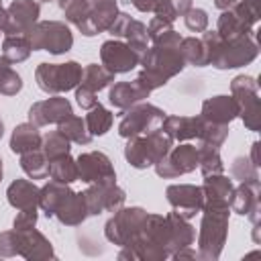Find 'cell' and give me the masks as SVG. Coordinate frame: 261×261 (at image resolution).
<instances>
[{"mask_svg":"<svg viewBox=\"0 0 261 261\" xmlns=\"http://www.w3.org/2000/svg\"><path fill=\"white\" fill-rule=\"evenodd\" d=\"M82 196L88 208V216H98L102 212H114L126 200L124 190L118 188L116 184H90V188L84 190Z\"/></svg>","mask_w":261,"mask_h":261,"instance_id":"cell-11","label":"cell"},{"mask_svg":"<svg viewBox=\"0 0 261 261\" xmlns=\"http://www.w3.org/2000/svg\"><path fill=\"white\" fill-rule=\"evenodd\" d=\"M190 8H192V0H161L155 8V16L173 22L177 16H184Z\"/></svg>","mask_w":261,"mask_h":261,"instance_id":"cell-41","label":"cell"},{"mask_svg":"<svg viewBox=\"0 0 261 261\" xmlns=\"http://www.w3.org/2000/svg\"><path fill=\"white\" fill-rule=\"evenodd\" d=\"M241 0H214V6L218 8V10H228V8H232V6H237Z\"/></svg>","mask_w":261,"mask_h":261,"instance_id":"cell-49","label":"cell"},{"mask_svg":"<svg viewBox=\"0 0 261 261\" xmlns=\"http://www.w3.org/2000/svg\"><path fill=\"white\" fill-rule=\"evenodd\" d=\"M161 130L171 137V141H190L198 139L200 116H167L161 122Z\"/></svg>","mask_w":261,"mask_h":261,"instance_id":"cell-23","label":"cell"},{"mask_svg":"<svg viewBox=\"0 0 261 261\" xmlns=\"http://www.w3.org/2000/svg\"><path fill=\"white\" fill-rule=\"evenodd\" d=\"M49 177L59 184H71L77 179V161L67 153L49 161Z\"/></svg>","mask_w":261,"mask_h":261,"instance_id":"cell-31","label":"cell"},{"mask_svg":"<svg viewBox=\"0 0 261 261\" xmlns=\"http://www.w3.org/2000/svg\"><path fill=\"white\" fill-rule=\"evenodd\" d=\"M159 2L161 0H130V4L137 10H141V12H155V8H157Z\"/></svg>","mask_w":261,"mask_h":261,"instance_id":"cell-47","label":"cell"},{"mask_svg":"<svg viewBox=\"0 0 261 261\" xmlns=\"http://www.w3.org/2000/svg\"><path fill=\"white\" fill-rule=\"evenodd\" d=\"M153 167H155V173L165 179L190 173L198 167V149L188 143L179 145V147H171L169 153L163 159H159Z\"/></svg>","mask_w":261,"mask_h":261,"instance_id":"cell-13","label":"cell"},{"mask_svg":"<svg viewBox=\"0 0 261 261\" xmlns=\"http://www.w3.org/2000/svg\"><path fill=\"white\" fill-rule=\"evenodd\" d=\"M82 65L77 61L65 63H39L35 69L37 86L47 94H63L77 88L82 80Z\"/></svg>","mask_w":261,"mask_h":261,"instance_id":"cell-7","label":"cell"},{"mask_svg":"<svg viewBox=\"0 0 261 261\" xmlns=\"http://www.w3.org/2000/svg\"><path fill=\"white\" fill-rule=\"evenodd\" d=\"M257 147H259V143H253V149H251V161H253L255 165H259V159H257Z\"/></svg>","mask_w":261,"mask_h":261,"instance_id":"cell-50","label":"cell"},{"mask_svg":"<svg viewBox=\"0 0 261 261\" xmlns=\"http://www.w3.org/2000/svg\"><path fill=\"white\" fill-rule=\"evenodd\" d=\"M184 22L192 33H204L208 29V14L202 8H190L184 14Z\"/></svg>","mask_w":261,"mask_h":261,"instance_id":"cell-43","label":"cell"},{"mask_svg":"<svg viewBox=\"0 0 261 261\" xmlns=\"http://www.w3.org/2000/svg\"><path fill=\"white\" fill-rule=\"evenodd\" d=\"M57 130L63 133V135H65L71 143H75V145H88V143L92 141V135L88 133L86 120L80 118V116H75V114H71V116H67L63 122H59V124H57Z\"/></svg>","mask_w":261,"mask_h":261,"instance_id":"cell-35","label":"cell"},{"mask_svg":"<svg viewBox=\"0 0 261 261\" xmlns=\"http://www.w3.org/2000/svg\"><path fill=\"white\" fill-rule=\"evenodd\" d=\"M33 51H49L51 55L67 53L73 45L69 27L61 20H37L27 33Z\"/></svg>","mask_w":261,"mask_h":261,"instance_id":"cell-6","label":"cell"},{"mask_svg":"<svg viewBox=\"0 0 261 261\" xmlns=\"http://www.w3.org/2000/svg\"><path fill=\"white\" fill-rule=\"evenodd\" d=\"M198 167L204 175H212V173H222L224 171V163L222 157L218 153V147H212L208 143H202L198 147Z\"/></svg>","mask_w":261,"mask_h":261,"instance_id":"cell-36","label":"cell"},{"mask_svg":"<svg viewBox=\"0 0 261 261\" xmlns=\"http://www.w3.org/2000/svg\"><path fill=\"white\" fill-rule=\"evenodd\" d=\"M259 196H261L259 179H249V181H241V186L232 190V196H230V202H228L232 212L251 218V222L255 226V232L259 228V210H261Z\"/></svg>","mask_w":261,"mask_h":261,"instance_id":"cell-16","label":"cell"},{"mask_svg":"<svg viewBox=\"0 0 261 261\" xmlns=\"http://www.w3.org/2000/svg\"><path fill=\"white\" fill-rule=\"evenodd\" d=\"M163 118H165V112L159 106L149 104V102L135 104L124 112V116L118 124V135L124 139H130V137L153 133V130L161 128Z\"/></svg>","mask_w":261,"mask_h":261,"instance_id":"cell-10","label":"cell"},{"mask_svg":"<svg viewBox=\"0 0 261 261\" xmlns=\"http://www.w3.org/2000/svg\"><path fill=\"white\" fill-rule=\"evenodd\" d=\"M202 41L206 45L208 65H214L216 69L243 67L259 55V47L253 33L237 39H222L216 31H204Z\"/></svg>","mask_w":261,"mask_h":261,"instance_id":"cell-3","label":"cell"},{"mask_svg":"<svg viewBox=\"0 0 261 261\" xmlns=\"http://www.w3.org/2000/svg\"><path fill=\"white\" fill-rule=\"evenodd\" d=\"M43 145V137L39 133V126L33 122H22L16 124L10 137V151L12 153H29V151H37Z\"/></svg>","mask_w":261,"mask_h":261,"instance_id":"cell-24","label":"cell"},{"mask_svg":"<svg viewBox=\"0 0 261 261\" xmlns=\"http://www.w3.org/2000/svg\"><path fill=\"white\" fill-rule=\"evenodd\" d=\"M228 214H230V206L204 202L202 222L198 232V259L216 261L220 257L228 234Z\"/></svg>","mask_w":261,"mask_h":261,"instance_id":"cell-4","label":"cell"},{"mask_svg":"<svg viewBox=\"0 0 261 261\" xmlns=\"http://www.w3.org/2000/svg\"><path fill=\"white\" fill-rule=\"evenodd\" d=\"M69 145H71V141H69L63 133L51 130V133H47V135L43 137L41 151L45 153L47 161H51V159H57V157H61V155H67L69 149H71Z\"/></svg>","mask_w":261,"mask_h":261,"instance_id":"cell-37","label":"cell"},{"mask_svg":"<svg viewBox=\"0 0 261 261\" xmlns=\"http://www.w3.org/2000/svg\"><path fill=\"white\" fill-rule=\"evenodd\" d=\"M167 202L173 206V210L184 218H194L198 212H202L204 206V194L200 186L194 184H171L165 190Z\"/></svg>","mask_w":261,"mask_h":261,"instance_id":"cell-15","label":"cell"},{"mask_svg":"<svg viewBox=\"0 0 261 261\" xmlns=\"http://www.w3.org/2000/svg\"><path fill=\"white\" fill-rule=\"evenodd\" d=\"M39 208L47 218H57L65 226H77L88 218L82 192H73L69 184L49 181L39 192Z\"/></svg>","mask_w":261,"mask_h":261,"instance_id":"cell-2","label":"cell"},{"mask_svg":"<svg viewBox=\"0 0 261 261\" xmlns=\"http://www.w3.org/2000/svg\"><path fill=\"white\" fill-rule=\"evenodd\" d=\"M145 98H149V92L143 90L137 82H116L108 92L110 104L118 110H128L130 106L139 104Z\"/></svg>","mask_w":261,"mask_h":261,"instance_id":"cell-22","label":"cell"},{"mask_svg":"<svg viewBox=\"0 0 261 261\" xmlns=\"http://www.w3.org/2000/svg\"><path fill=\"white\" fill-rule=\"evenodd\" d=\"M122 39H126L128 47H133L137 53L143 55V51L147 49V43H149V33H147V24L141 22V20H135L130 18L124 33H122Z\"/></svg>","mask_w":261,"mask_h":261,"instance_id":"cell-38","label":"cell"},{"mask_svg":"<svg viewBox=\"0 0 261 261\" xmlns=\"http://www.w3.org/2000/svg\"><path fill=\"white\" fill-rule=\"evenodd\" d=\"M0 35H2V29H0Z\"/></svg>","mask_w":261,"mask_h":261,"instance_id":"cell-55","label":"cell"},{"mask_svg":"<svg viewBox=\"0 0 261 261\" xmlns=\"http://www.w3.org/2000/svg\"><path fill=\"white\" fill-rule=\"evenodd\" d=\"M2 135H4V122L0 120V139H2Z\"/></svg>","mask_w":261,"mask_h":261,"instance_id":"cell-53","label":"cell"},{"mask_svg":"<svg viewBox=\"0 0 261 261\" xmlns=\"http://www.w3.org/2000/svg\"><path fill=\"white\" fill-rule=\"evenodd\" d=\"M22 90V77L10 67V63L0 57V94L16 96Z\"/></svg>","mask_w":261,"mask_h":261,"instance_id":"cell-39","label":"cell"},{"mask_svg":"<svg viewBox=\"0 0 261 261\" xmlns=\"http://www.w3.org/2000/svg\"><path fill=\"white\" fill-rule=\"evenodd\" d=\"M18 255V230H4L0 232V257H14Z\"/></svg>","mask_w":261,"mask_h":261,"instance_id":"cell-44","label":"cell"},{"mask_svg":"<svg viewBox=\"0 0 261 261\" xmlns=\"http://www.w3.org/2000/svg\"><path fill=\"white\" fill-rule=\"evenodd\" d=\"M147 210L139 208V206H120L118 210H114V214L106 220L104 224V234L112 245L124 247L128 245L145 226L147 220Z\"/></svg>","mask_w":261,"mask_h":261,"instance_id":"cell-8","label":"cell"},{"mask_svg":"<svg viewBox=\"0 0 261 261\" xmlns=\"http://www.w3.org/2000/svg\"><path fill=\"white\" fill-rule=\"evenodd\" d=\"M179 51H181L186 63L196 65V67L208 65V53H206V45H204L202 39H196V37H181Z\"/></svg>","mask_w":261,"mask_h":261,"instance_id":"cell-34","label":"cell"},{"mask_svg":"<svg viewBox=\"0 0 261 261\" xmlns=\"http://www.w3.org/2000/svg\"><path fill=\"white\" fill-rule=\"evenodd\" d=\"M75 100H77L80 108H84V110H90V108H94V106L98 104L96 92L86 90V88H82V86H77V88H75Z\"/></svg>","mask_w":261,"mask_h":261,"instance_id":"cell-46","label":"cell"},{"mask_svg":"<svg viewBox=\"0 0 261 261\" xmlns=\"http://www.w3.org/2000/svg\"><path fill=\"white\" fill-rule=\"evenodd\" d=\"M71 114H73L71 102L67 98H61L59 94H55L53 98L39 100L29 108V122H33L37 126L59 124Z\"/></svg>","mask_w":261,"mask_h":261,"instance_id":"cell-18","label":"cell"},{"mask_svg":"<svg viewBox=\"0 0 261 261\" xmlns=\"http://www.w3.org/2000/svg\"><path fill=\"white\" fill-rule=\"evenodd\" d=\"M4 20H6V8H2V0H0V29H4Z\"/></svg>","mask_w":261,"mask_h":261,"instance_id":"cell-51","label":"cell"},{"mask_svg":"<svg viewBox=\"0 0 261 261\" xmlns=\"http://www.w3.org/2000/svg\"><path fill=\"white\" fill-rule=\"evenodd\" d=\"M171 145H173L171 137H167L161 128H157L147 135L130 137L124 145V159L135 169H147L155 165L159 159H163L169 153Z\"/></svg>","mask_w":261,"mask_h":261,"instance_id":"cell-5","label":"cell"},{"mask_svg":"<svg viewBox=\"0 0 261 261\" xmlns=\"http://www.w3.org/2000/svg\"><path fill=\"white\" fill-rule=\"evenodd\" d=\"M20 167L31 179H45L49 175V161L41 149L20 155Z\"/></svg>","mask_w":261,"mask_h":261,"instance_id":"cell-33","label":"cell"},{"mask_svg":"<svg viewBox=\"0 0 261 261\" xmlns=\"http://www.w3.org/2000/svg\"><path fill=\"white\" fill-rule=\"evenodd\" d=\"M216 33L222 39H237V37H245L251 35L253 29L247 27L232 10H222V14L218 16V24H216Z\"/></svg>","mask_w":261,"mask_h":261,"instance_id":"cell-30","label":"cell"},{"mask_svg":"<svg viewBox=\"0 0 261 261\" xmlns=\"http://www.w3.org/2000/svg\"><path fill=\"white\" fill-rule=\"evenodd\" d=\"M0 181H2V159H0Z\"/></svg>","mask_w":261,"mask_h":261,"instance_id":"cell-54","label":"cell"},{"mask_svg":"<svg viewBox=\"0 0 261 261\" xmlns=\"http://www.w3.org/2000/svg\"><path fill=\"white\" fill-rule=\"evenodd\" d=\"M75 161H77V179L86 184H116V171L106 153L88 151L82 153Z\"/></svg>","mask_w":261,"mask_h":261,"instance_id":"cell-12","label":"cell"},{"mask_svg":"<svg viewBox=\"0 0 261 261\" xmlns=\"http://www.w3.org/2000/svg\"><path fill=\"white\" fill-rule=\"evenodd\" d=\"M116 14H118V0H90V22L96 35L108 31Z\"/></svg>","mask_w":261,"mask_h":261,"instance_id":"cell-27","label":"cell"},{"mask_svg":"<svg viewBox=\"0 0 261 261\" xmlns=\"http://www.w3.org/2000/svg\"><path fill=\"white\" fill-rule=\"evenodd\" d=\"M84 120H86L88 133H90L92 137H102V135H106V133L110 130V126H112V112H110L108 108H104V106L98 102L94 108L88 110V114H86Z\"/></svg>","mask_w":261,"mask_h":261,"instance_id":"cell-32","label":"cell"},{"mask_svg":"<svg viewBox=\"0 0 261 261\" xmlns=\"http://www.w3.org/2000/svg\"><path fill=\"white\" fill-rule=\"evenodd\" d=\"M18 255L29 259V261L55 259V251H53L51 241L43 232H39L37 228L18 230Z\"/></svg>","mask_w":261,"mask_h":261,"instance_id":"cell-19","label":"cell"},{"mask_svg":"<svg viewBox=\"0 0 261 261\" xmlns=\"http://www.w3.org/2000/svg\"><path fill=\"white\" fill-rule=\"evenodd\" d=\"M151 43L153 45L147 47L141 55L143 69L135 77V82L149 94L153 90L165 86L173 75H177L186 67L184 55L179 51L181 35L175 29L151 39Z\"/></svg>","mask_w":261,"mask_h":261,"instance_id":"cell-1","label":"cell"},{"mask_svg":"<svg viewBox=\"0 0 261 261\" xmlns=\"http://www.w3.org/2000/svg\"><path fill=\"white\" fill-rule=\"evenodd\" d=\"M171 257L177 259V261H181V259H198V251L192 249V247H186V249H179L177 253H173Z\"/></svg>","mask_w":261,"mask_h":261,"instance_id":"cell-48","label":"cell"},{"mask_svg":"<svg viewBox=\"0 0 261 261\" xmlns=\"http://www.w3.org/2000/svg\"><path fill=\"white\" fill-rule=\"evenodd\" d=\"M228 137V124H214L200 116V133L198 139L202 143H208L212 147H220Z\"/></svg>","mask_w":261,"mask_h":261,"instance_id":"cell-40","label":"cell"},{"mask_svg":"<svg viewBox=\"0 0 261 261\" xmlns=\"http://www.w3.org/2000/svg\"><path fill=\"white\" fill-rule=\"evenodd\" d=\"M39 192L41 188H37L29 179H14L6 190V198L12 208L29 210V208H39Z\"/></svg>","mask_w":261,"mask_h":261,"instance_id":"cell-21","label":"cell"},{"mask_svg":"<svg viewBox=\"0 0 261 261\" xmlns=\"http://www.w3.org/2000/svg\"><path fill=\"white\" fill-rule=\"evenodd\" d=\"M45 2H51V0H45Z\"/></svg>","mask_w":261,"mask_h":261,"instance_id":"cell-56","label":"cell"},{"mask_svg":"<svg viewBox=\"0 0 261 261\" xmlns=\"http://www.w3.org/2000/svg\"><path fill=\"white\" fill-rule=\"evenodd\" d=\"M41 14V6L35 0H12V4L6 8V20L2 33L8 35H24Z\"/></svg>","mask_w":261,"mask_h":261,"instance_id":"cell-17","label":"cell"},{"mask_svg":"<svg viewBox=\"0 0 261 261\" xmlns=\"http://www.w3.org/2000/svg\"><path fill=\"white\" fill-rule=\"evenodd\" d=\"M230 96L239 106V116L245 126L253 133L261 126V106H259V86L251 75H237L230 82Z\"/></svg>","mask_w":261,"mask_h":261,"instance_id":"cell-9","label":"cell"},{"mask_svg":"<svg viewBox=\"0 0 261 261\" xmlns=\"http://www.w3.org/2000/svg\"><path fill=\"white\" fill-rule=\"evenodd\" d=\"M114 82V73L108 71L104 65H98V63H90L84 67L82 71V80L77 86L86 88V90H92V92H100L104 88H108L110 84Z\"/></svg>","mask_w":261,"mask_h":261,"instance_id":"cell-28","label":"cell"},{"mask_svg":"<svg viewBox=\"0 0 261 261\" xmlns=\"http://www.w3.org/2000/svg\"><path fill=\"white\" fill-rule=\"evenodd\" d=\"M230 173H232V177L239 179V181L259 179V175H257V165H255L251 159H247V157H237V159L232 161V165H230Z\"/></svg>","mask_w":261,"mask_h":261,"instance_id":"cell-42","label":"cell"},{"mask_svg":"<svg viewBox=\"0 0 261 261\" xmlns=\"http://www.w3.org/2000/svg\"><path fill=\"white\" fill-rule=\"evenodd\" d=\"M200 116L214 124H230L239 116V106L232 96H212L202 102Z\"/></svg>","mask_w":261,"mask_h":261,"instance_id":"cell-20","label":"cell"},{"mask_svg":"<svg viewBox=\"0 0 261 261\" xmlns=\"http://www.w3.org/2000/svg\"><path fill=\"white\" fill-rule=\"evenodd\" d=\"M71 2H75V0H57V4H59V8H61V10H63L65 6H69Z\"/></svg>","mask_w":261,"mask_h":261,"instance_id":"cell-52","label":"cell"},{"mask_svg":"<svg viewBox=\"0 0 261 261\" xmlns=\"http://www.w3.org/2000/svg\"><path fill=\"white\" fill-rule=\"evenodd\" d=\"M232 179H228L222 173H212V175H204V184H202V194H204V202L208 204H226L230 202L232 196Z\"/></svg>","mask_w":261,"mask_h":261,"instance_id":"cell-25","label":"cell"},{"mask_svg":"<svg viewBox=\"0 0 261 261\" xmlns=\"http://www.w3.org/2000/svg\"><path fill=\"white\" fill-rule=\"evenodd\" d=\"M165 216L169 220V230H171V255L177 253L179 249L192 247L194 241H196V230L190 224V220L184 218V216H179L175 210L169 212V214H165Z\"/></svg>","mask_w":261,"mask_h":261,"instance_id":"cell-26","label":"cell"},{"mask_svg":"<svg viewBox=\"0 0 261 261\" xmlns=\"http://www.w3.org/2000/svg\"><path fill=\"white\" fill-rule=\"evenodd\" d=\"M37 208H29V210H20L16 216H14V222H12V228L16 230H29V228H35L37 224Z\"/></svg>","mask_w":261,"mask_h":261,"instance_id":"cell-45","label":"cell"},{"mask_svg":"<svg viewBox=\"0 0 261 261\" xmlns=\"http://www.w3.org/2000/svg\"><path fill=\"white\" fill-rule=\"evenodd\" d=\"M100 59H102V65L116 75V73H126L130 69H135L141 63V53H137L133 47H128V43L110 39V41L102 43Z\"/></svg>","mask_w":261,"mask_h":261,"instance_id":"cell-14","label":"cell"},{"mask_svg":"<svg viewBox=\"0 0 261 261\" xmlns=\"http://www.w3.org/2000/svg\"><path fill=\"white\" fill-rule=\"evenodd\" d=\"M33 47L27 35H8L2 43V57L8 63H22L29 59Z\"/></svg>","mask_w":261,"mask_h":261,"instance_id":"cell-29","label":"cell"}]
</instances>
